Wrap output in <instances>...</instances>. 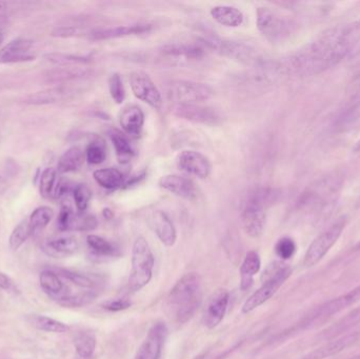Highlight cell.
I'll list each match as a JSON object with an SVG mask.
<instances>
[{
  "label": "cell",
  "instance_id": "obj_1",
  "mask_svg": "<svg viewBox=\"0 0 360 359\" xmlns=\"http://www.w3.org/2000/svg\"><path fill=\"white\" fill-rule=\"evenodd\" d=\"M357 34L355 25L329 30L294 54L283 69L300 76L323 73L348 56L357 40Z\"/></svg>",
  "mask_w": 360,
  "mask_h": 359
},
{
  "label": "cell",
  "instance_id": "obj_2",
  "mask_svg": "<svg viewBox=\"0 0 360 359\" xmlns=\"http://www.w3.org/2000/svg\"><path fill=\"white\" fill-rule=\"evenodd\" d=\"M201 301L200 278L188 273L176 282L168 297V306L179 324H186L196 312Z\"/></svg>",
  "mask_w": 360,
  "mask_h": 359
},
{
  "label": "cell",
  "instance_id": "obj_3",
  "mask_svg": "<svg viewBox=\"0 0 360 359\" xmlns=\"http://www.w3.org/2000/svg\"><path fill=\"white\" fill-rule=\"evenodd\" d=\"M291 268L281 263H274L264 272L262 276L264 284L254 292L243 306V312L250 313L260 306L272 299L275 293L285 284V280L291 276Z\"/></svg>",
  "mask_w": 360,
  "mask_h": 359
},
{
  "label": "cell",
  "instance_id": "obj_4",
  "mask_svg": "<svg viewBox=\"0 0 360 359\" xmlns=\"http://www.w3.org/2000/svg\"><path fill=\"white\" fill-rule=\"evenodd\" d=\"M154 268V255L147 240L139 236L133 244L132 270L129 278V288L133 292L145 288L152 278Z\"/></svg>",
  "mask_w": 360,
  "mask_h": 359
},
{
  "label": "cell",
  "instance_id": "obj_5",
  "mask_svg": "<svg viewBox=\"0 0 360 359\" xmlns=\"http://www.w3.org/2000/svg\"><path fill=\"white\" fill-rule=\"evenodd\" d=\"M200 44L210 50L215 51L222 56L234 59L245 65H256L262 61V59L258 58L256 51L251 46L243 42L221 39V38L212 36V37L202 38Z\"/></svg>",
  "mask_w": 360,
  "mask_h": 359
},
{
  "label": "cell",
  "instance_id": "obj_6",
  "mask_svg": "<svg viewBox=\"0 0 360 359\" xmlns=\"http://www.w3.org/2000/svg\"><path fill=\"white\" fill-rule=\"evenodd\" d=\"M169 98L177 105H198L214 96L211 86L191 80H175L168 86Z\"/></svg>",
  "mask_w": 360,
  "mask_h": 359
},
{
  "label": "cell",
  "instance_id": "obj_7",
  "mask_svg": "<svg viewBox=\"0 0 360 359\" xmlns=\"http://www.w3.org/2000/svg\"><path fill=\"white\" fill-rule=\"evenodd\" d=\"M256 22L260 33L272 44H281L291 35V23L270 8H258Z\"/></svg>",
  "mask_w": 360,
  "mask_h": 359
},
{
  "label": "cell",
  "instance_id": "obj_8",
  "mask_svg": "<svg viewBox=\"0 0 360 359\" xmlns=\"http://www.w3.org/2000/svg\"><path fill=\"white\" fill-rule=\"evenodd\" d=\"M346 227V221L344 218L340 219L331 226L329 229L317 236L312 244L309 247L304 256V267H314L319 263L327 253L331 250L332 247L340 240V235Z\"/></svg>",
  "mask_w": 360,
  "mask_h": 359
},
{
  "label": "cell",
  "instance_id": "obj_9",
  "mask_svg": "<svg viewBox=\"0 0 360 359\" xmlns=\"http://www.w3.org/2000/svg\"><path fill=\"white\" fill-rule=\"evenodd\" d=\"M130 84L133 94L154 109H160L162 96L158 86L149 75L143 71H134L130 75Z\"/></svg>",
  "mask_w": 360,
  "mask_h": 359
},
{
  "label": "cell",
  "instance_id": "obj_10",
  "mask_svg": "<svg viewBox=\"0 0 360 359\" xmlns=\"http://www.w3.org/2000/svg\"><path fill=\"white\" fill-rule=\"evenodd\" d=\"M230 294L226 289H218L207 299L203 312V322L209 329H214L222 322L228 309Z\"/></svg>",
  "mask_w": 360,
  "mask_h": 359
},
{
  "label": "cell",
  "instance_id": "obj_11",
  "mask_svg": "<svg viewBox=\"0 0 360 359\" xmlns=\"http://www.w3.org/2000/svg\"><path fill=\"white\" fill-rule=\"evenodd\" d=\"M173 114L177 117L194 124H207V126L219 124L221 119L215 110L199 105H176L173 109Z\"/></svg>",
  "mask_w": 360,
  "mask_h": 359
},
{
  "label": "cell",
  "instance_id": "obj_12",
  "mask_svg": "<svg viewBox=\"0 0 360 359\" xmlns=\"http://www.w3.org/2000/svg\"><path fill=\"white\" fill-rule=\"evenodd\" d=\"M177 166L182 172L198 178H207L211 173V162L202 154L196 151L181 152L177 158Z\"/></svg>",
  "mask_w": 360,
  "mask_h": 359
},
{
  "label": "cell",
  "instance_id": "obj_13",
  "mask_svg": "<svg viewBox=\"0 0 360 359\" xmlns=\"http://www.w3.org/2000/svg\"><path fill=\"white\" fill-rule=\"evenodd\" d=\"M168 335V329L162 322H156L149 332L139 351L137 359H160L162 347Z\"/></svg>",
  "mask_w": 360,
  "mask_h": 359
},
{
  "label": "cell",
  "instance_id": "obj_14",
  "mask_svg": "<svg viewBox=\"0 0 360 359\" xmlns=\"http://www.w3.org/2000/svg\"><path fill=\"white\" fill-rule=\"evenodd\" d=\"M33 41L27 38H16L0 50V63H23L34 60Z\"/></svg>",
  "mask_w": 360,
  "mask_h": 359
},
{
  "label": "cell",
  "instance_id": "obj_15",
  "mask_svg": "<svg viewBox=\"0 0 360 359\" xmlns=\"http://www.w3.org/2000/svg\"><path fill=\"white\" fill-rule=\"evenodd\" d=\"M160 185L166 191L184 200H194L198 196L196 185L193 183V181L180 175L170 174L162 177Z\"/></svg>",
  "mask_w": 360,
  "mask_h": 359
},
{
  "label": "cell",
  "instance_id": "obj_16",
  "mask_svg": "<svg viewBox=\"0 0 360 359\" xmlns=\"http://www.w3.org/2000/svg\"><path fill=\"white\" fill-rule=\"evenodd\" d=\"M149 225L165 246H174L177 240L176 229L170 217L164 211H155L150 216Z\"/></svg>",
  "mask_w": 360,
  "mask_h": 359
},
{
  "label": "cell",
  "instance_id": "obj_17",
  "mask_svg": "<svg viewBox=\"0 0 360 359\" xmlns=\"http://www.w3.org/2000/svg\"><path fill=\"white\" fill-rule=\"evenodd\" d=\"M359 301L360 286L353 289L350 292L346 293V294L342 295L338 299H332V301L326 303L325 305L319 307L311 320H321V318H329V316L334 315V314L340 313L342 310L351 307Z\"/></svg>",
  "mask_w": 360,
  "mask_h": 359
},
{
  "label": "cell",
  "instance_id": "obj_18",
  "mask_svg": "<svg viewBox=\"0 0 360 359\" xmlns=\"http://www.w3.org/2000/svg\"><path fill=\"white\" fill-rule=\"evenodd\" d=\"M68 191V183L59 176L56 169L46 168L39 178L40 195L44 198H59Z\"/></svg>",
  "mask_w": 360,
  "mask_h": 359
},
{
  "label": "cell",
  "instance_id": "obj_19",
  "mask_svg": "<svg viewBox=\"0 0 360 359\" xmlns=\"http://www.w3.org/2000/svg\"><path fill=\"white\" fill-rule=\"evenodd\" d=\"M152 25L146 23L137 25H120V27H110V29H99L91 32V39L109 40L115 38L127 37V36L141 35L151 31Z\"/></svg>",
  "mask_w": 360,
  "mask_h": 359
},
{
  "label": "cell",
  "instance_id": "obj_20",
  "mask_svg": "<svg viewBox=\"0 0 360 359\" xmlns=\"http://www.w3.org/2000/svg\"><path fill=\"white\" fill-rule=\"evenodd\" d=\"M241 218L243 229L248 235L257 238L264 233L266 223V210L253 207H243Z\"/></svg>",
  "mask_w": 360,
  "mask_h": 359
},
{
  "label": "cell",
  "instance_id": "obj_21",
  "mask_svg": "<svg viewBox=\"0 0 360 359\" xmlns=\"http://www.w3.org/2000/svg\"><path fill=\"white\" fill-rule=\"evenodd\" d=\"M359 339L360 332L351 333V334L340 337V339H336V341H331V343L314 350V351L311 352V353H309L308 355L304 356L302 359H325L331 358V356L344 351L345 349L356 343Z\"/></svg>",
  "mask_w": 360,
  "mask_h": 359
},
{
  "label": "cell",
  "instance_id": "obj_22",
  "mask_svg": "<svg viewBox=\"0 0 360 359\" xmlns=\"http://www.w3.org/2000/svg\"><path fill=\"white\" fill-rule=\"evenodd\" d=\"M162 54L174 58L190 59L197 60L201 59L205 54V46L201 44H173L164 46Z\"/></svg>",
  "mask_w": 360,
  "mask_h": 359
},
{
  "label": "cell",
  "instance_id": "obj_23",
  "mask_svg": "<svg viewBox=\"0 0 360 359\" xmlns=\"http://www.w3.org/2000/svg\"><path fill=\"white\" fill-rule=\"evenodd\" d=\"M122 130L130 135H139L145 124V114L137 105L126 107L120 115Z\"/></svg>",
  "mask_w": 360,
  "mask_h": 359
},
{
  "label": "cell",
  "instance_id": "obj_24",
  "mask_svg": "<svg viewBox=\"0 0 360 359\" xmlns=\"http://www.w3.org/2000/svg\"><path fill=\"white\" fill-rule=\"evenodd\" d=\"M278 197V192L272 188H255L248 194L243 202V207H253V208L266 210V208L272 206Z\"/></svg>",
  "mask_w": 360,
  "mask_h": 359
},
{
  "label": "cell",
  "instance_id": "obj_25",
  "mask_svg": "<svg viewBox=\"0 0 360 359\" xmlns=\"http://www.w3.org/2000/svg\"><path fill=\"white\" fill-rule=\"evenodd\" d=\"M211 16L220 25L229 27H237L243 25V14L232 6H216L211 8Z\"/></svg>",
  "mask_w": 360,
  "mask_h": 359
},
{
  "label": "cell",
  "instance_id": "obj_26",
  "mask_svg": "<svg viewBox=\"0 0 360 359\" xmlns=\"http://www.w3.org/2000/svg\"><path fill=\"white\" fill-rule=\"evenodd\" d=\"M260 267L262 261L259 255L256 251H250L240 267L241 290L245 291L251 288L254 275L259 272Z\"/></svg>",
  "mask_w": 360,
  "mask_h": 359
},
{
  "label": "cell",
  "instance_id": "obj_27",
  "mask_svg": "<svg viewBox=\"0 0 360 359\" xmlns=\"http://www.w3.org/2000/svg\"><path fill=\"white\" fill-rule=\"evenodd\" d=\"M86 160V154L78 147H72L59 158L57 171L58 173L75 172L82 168Z\"/></svg>",
  "mask_w": 360,
  "mask_h": 359
},
{
  "label": "cell",
  "instance_id": "obj_28",
  "mask_svg": "<svg viewBox=\"0 0 360 359\" xmlns=\"http://www.w3.org/2000/svg\"><path fill=\"white\" fill-rule=\"evenodd\" d=\"M39 282L44 292L48 293L53 299H57L63 295L67 294V292H65V287L60 276L55 272L50 271V270L41 272Z\"/></svg>",
  "mask_w": 360,
  "mask_h": 359
},
{
  "label": "cell",
  "instance_id": "obj_29",
  "mask_svg": "<svg viewBox=\"0 0 360 359\" xmlns=\"http://www.w3.org/2000/svg\"><path fill=\"white\" fill-rule=\"evenodd\" d=\"M94 179L101 187L107 190L118 189L124 183V175L115 168H105L95 171Z\"/></svg>",
  "mask_w": 360,
  "mask_h": 359
},
{
  "label": "cell",
  "instance_id": "obj_30",
  "mask_svg": "<svg viewBox=\"0 0 360 359\" xmlns=\"http://www.w3.org/2000/svg\"><path fill=\"white\" fill-rule=\"evenodd\" d=\"M86 242L95 256L101 257V259H107V257L112 259V257L120 255L118 249L112 242L101 236L89 235L86 237Z\"/></svg>",
  "mask_w": 360,
  "mask_h": 359
},
{
  "label": "cell",
  "instance_id": "obj_31",
  "mask_svg": "<svg viewBox=\"0 0 360 359\" xmlns=\"http://www.w3.org/2000/svg\"><path fill=\"white\" fill-rule=\"evenodd\" d=\"M110 137H111L112 143H113L116 155L120 162L122 164L130 162L131 158L134 155V150H133L128 137L117 130L112 131L110 133Z\"/></svg>",
  "mask_w": 360,
  "mask_h": 359
},
{
  "label": "cell",
  "instance_id": "obj_32",
  "mask_svg": "<svg viewBox=\"0 0 360 359\" xmlns=\"http://www.w3.org/2000/svg\"><path fill=\"white\" fill-rule=\"evenodd\" d=\"M77 240L72 236H63V237L54 238L48 242V248L53 254L57 256H69L74 254L78 250Z\"/></svg>",
  "mask_w": 360,
  "mask_h": 359
},
{
  "label": "cell",
  "instance_id": "obj_33",
  "mask_svg": "<svg viewBox=\"0 0 360 359\" xmlns=\"http://www.w3.org/2000/svg\"><path fill=\"white\" fill-rule=\"evenodd\" d=\"M76 356L84 358H93L96 349V339L90 333H79L74 339Z\"/></svg>",
  "mask_w": 360,
  "mask_h": 359
},
{
  "label": "cell",
  "instance_id": "obj_34",
  "mask_svg": "<svg viewBox=\"0 0 360 359\" xmlns=\"http://www.w3.org/2000/svg\"><path fill=\"white\" fill-rule=\"evenodd\" d=\"M65 91L63 89H51V90L42 91V92L31 94L25 99L27 105H48L54 103L63 99L65 95Z\"/></svg>",
  "mask_w": 360,
  "mask_h": 359
},
{
  "label": "cell",
  "instance_id": "obj_35",
  "mask_svg": "<svg viewBox=\"0 0 360 359\" xmlns=\"http://www.w3.org/2000/svg\"><path fill=\"white\" fill-rule=\"evenodd\" d=\"M53 216L54 211L50 207L42 206L36 209L29 218V225L33 234L44 230L51 223Z\"/></svg>",
  "mask_w": 360,
  "mask_h": 359
},
{
  "label": "cell",
  "instance_id": "obj_36",
  "mask_svg": "<svg viewBox=\"0 0 360 359\" xmlns=\"http://www.w3.org/2000/svg\"><path fill=\"white\" fill-rule=\"evenodd\" d=\"M97 227L96 217L84 212L74 213L68 225L67 231H91Z\"/></svg>",
  "mask_w": 360,
  "mask_h": 359
},
{
  "label": "cell",
  "instance_id": "obj_37",
  "mask_svg": "<svg viewBox=\"0 0 360 359\" xmlns=\"http://www.w3.org/2000/svg\"><path fill=\"white\" fill-rule=\"evenodd\" d=\"M32 325L38 330L49 333H65L69 330V327L59 320L49 316L35 315L32 318Z\"/></svg>",
  "mask_w": 360,
  "mask_h": 359
},
{
  "label": "cell",
  "instance_id": "obj_38",
  "mask_svg": "<svg viewBox=\"0 0 360 359\" xmlns=\"http://www.w3.org/2000/svg\"><path fill=\"white\" fill-rule=\"evenodd\" d=\"M96 294L93 291H86V292L77 293V294H67L57 299L59 305L68 308L82 307L88 305L91 301H94Z\"/></svg>",
  "mask_w": 360,
  "mask_h": 359
},
{
  "label": "cell",
  "instance_id": "obj_39",
  "mask_svg": "<svg viewBox=\"0 0 360 359\" xmlns=\"http://www.w3.org/2000/svg\"><path fill=\"white\" fill-rule=\"evenodd\" d=\"M89 74V71L77 67H63L61 69L49 73V81L60 82L65 80L75 79V78L84 77Z\"/></svg>",
  "mask_w": 360,
  "mask_h": 359
},
{
  "label": "cell",
  "instance_id": "obj_40",
  "mask_svg": "<svg viewBox=\"0 0 360 359\" xmlns=\"http://www.w3.org/2000/svg\"><path fill=\"white\" fill-rule=\"evenodd\" d=\"M44 58L53 65L59 67H77V65H86L88 58L75 56V55L63 54V53H50L46 54Z\"/></svg>",
  "mask_w": 360,
  "mask_h": 359
},
{
  "label": "cell",
  "instance_id": "obj_41",
  "mask_svg": "<svg viewBox=\"0 0 360 359\" xmlns=\"http://www.w3.org/2000/svg\"><path fill=\"white\" fill-rule=\"evenodd\" d=\"M32 234H33V232H32L31 227H30L29 221H21L11 233L10 240H8L11 249L14 251L18 250Z\"/></svg>",
  "mask_w": 360,
  "mask_h": 359
},
{
  "label": "cell",
  "instance_id": "obj_42",
  "mask_svg": "<svg viewBox=\"0 0 360 359\" xmlns=\"http://www.w3.org/2000/svg\"><path fill=\"white\" fill-rule=\"evenodd\" d=\"M58 275L65 278V280H69L70 282L79 287V288L92 290L95 287L94 280H91L89 276L84 275V274L70 271V270L58 269Z\"/></svg>",
  "mask_w": 360,
  "mask_h": 359
},
{
  "label": "cell",
  "instance_id": "obj_43",
  "mask_svg": "<svg viewBox=\"0 0 360 359\" xmlns=\"http://www.w3.org/2000/svg\"><path fill=\"white\" fill-rule=\"evenodd\" d=\"M360 322V307L355 309L354 311L351 312L350 314L347 315L344 320H340V322L335 324V326L331 327L329 330L326 331V335L328 337H335L336 334H340L342 331L351 328L355 324Z\"/></svg>",
  "mask_w": 360,
  "mask_h": 359
},
{
  "label": "cell",
  "instance_id": "obj_44",
  "mask_svg": "<svg viewBox=\"0 0 360 359\" xmlns=\"http://www.w3.org/2000/svg\"><path fill=\"white\" fill-rule=\"evenodd\" d=\"M86 160H88L89 164H101L105 162V145L101 141H92L90 145L86 148Z\"/></svg>",
  "mask_w": 360,
  "mask_h": 359
},
{
  "label": "cell",
  "instance_id": "obj_45",
  "mask_svg": "<svg viewBox=\"0 0 360 359\" xmlns=\"http://www.w3.org/2000/svg\"><path fill=\"white\" fill-rule=\"evenodd\" d=\"M109 90L116 103H122L126 99V89L120 74H112L109 78Z\"/></svg>",
  "mask_w": 360,
  "mask_h": 359
},
{
  "label": "cell",
  "instance_id": "obj_46",
  "mask_svg": "<svg viewBox=\"0 0 360 359\" xmlns=\"http://www.w3.org/2000/svg\"><path fill=\"white\" fill-rule=\"evenodd\" d=\"M74 202L79 212H84L88 209L89 202L92 198V192L86 185H78L73 190Z\"/></svg>",
  "mask_w": 360,
  "mask_h": 359
},
{
  "label": "cell",
  "instance_id": "obj_47",
  "mask_svg": "<svg viewBox=\"0 0 360 359\" xmlns=\"http://www.w3.org/2000/svg\"><path fill=\"white\" fill-rule=\"evenodd\" d=\"M276 254L281 259H290L296 252V244L293 240L289 237H283L278 240L275 247Z\"/></svg>",
  "mask_w": 360,
  "mask_h": 359
},
{
  "label": "cell",
  "instance_id": "obj_48",
  "mask_svg": "<svg viewBox=\"0 0 360 359\" xmlns=\"http://www.w3.org/2000/svg\"><path fill=\"white\" fill-rule=\"evenodd\" d=\"M84 33H86L84 29L77 27V25H63V27H58L53 30L51 35L57 38H70L80 36Z\"/></svg>",
  "mask_w": 360,
  "mask_h": 359
},
{
  "label": "cell",
  "instance_id": "obj_49",
  "mask_svg": "<svg viewBox=\"0 0 360 359\" xmlns=\"http://www.w3.org/2000/svg\"><path fill=\"white\" fill-rule=\"evenodd\" d=\"M103 307L108 311H124L131 307V301L127 299H112V301H108L107 303H103Z\"/></svg>",
  "mask_w": 360,
  "mask_h": 359
},
{
  "label": "cell",
  "instance_id": "obj_50",
  "mask_svg": "<svg viewBox=\"0 0 360 359\" xmlns=\"http://www.w3.org/2000/svg\"><path fill=\"white\" fill-rule=\"evenodd\" d=\"M72 214H73V210L70 207L63 206L61 208L58 216V227L61 231H67L68 225H69V221L71 218Z\"/></svg>",
  "mask_w": 360,
  "mask_h": 359
},
{
  "label": "cell",
  "instance_id": "obj_51",
  "mask_svg": "<svg viewBox=\"0 0 360 359\" xmlns=\"http://www.w3.org/2000/svg\"><path fill=\"white\" fill-rule=\"evenodd\" d=\"M11 287H12V282L10 278L6 274L0 273V288L4 290H10Z\"/></svg>",
  "mask_w": 360,
  "mask_h": 359
},
{
  "label": "cell",
  "instance_id": "obj_52",
  "mask_svg": "<svg viewBox=\"0 0 360 359\" xmlns=\"http://www.w3.org/2000/svg\"><path fill=\"white\" fill-rule=\"evenodd\" d=\"M8 189V183L4 177L0 176V195L6 193V190Z\"/></svg>",
  "mask_w": 360,
  "mask_h": 359
},
{
  "label": "cell",
  "instance_id": "obj_53",
  "mask_svg": "<svg viewBox=\"0 0 360 359\" xmlns=\"http://www.w3.org/2000/svg\"><path fill=\"white\" fill-rule=\"evenodd\" d=\"M353 91H354L356 94H360V76L353 82Z\"/></svg>",
  "mask_w": 360,
  "mask_h": 359
},
{
  "label": "cell",
  "instance_id": "obj_54",
  "mask_svg": "<svg viewBox=\"0 0 360 359\" xmlns=\"http://www.w3.org/2000/svg\"><path fill=\"white\" fill-rule=\"evenodd\" d=\"M355 151H360V141L356 143L354 148Z\"/></svg>",
  "mask_w": 360,
  "mask_h": 359
},
{
  "label": "cell",
  "instance_id": "obj_55",
  "mask_svg": "<svg viewBox=\"0 0 360 359\" xmlns=\"http://www.w3.org/2000/svg\"><path fill=\"white\" fill-rule=\"evenodd\" d=\"M2 42H4V35H2L1 32H0V46H1Z\"/></svg>",
  "mask_w": 360,
  "mask_h": 359
},
{
  "label": "cell",
  "instance_id": "obj_56",
  "mask_svg": "<svg viewBox=\"0 0 360 359\" xmlns=\"http://www.w3.org/2000/svg\"><path fill=\"white\" fill-rule=\"evenodd\" d=\"M75 359H93V358H79V356H76Z\"/></svg>",
  "mask_w": 360,
  "mask_h": 359
},
{
  "label": "cell",
  "instance_id": "obj_57",
  "mask_svg": "<svg viewBox=\"0 0 360 359\" xmlns=\"http://www.w3.org/2000/svg\"><path fill=\"white\" fill-rule=\"evenodd\" d=\"M195 359H205V356H198V358H196Z\"/></svg>",
  "mask_w": 360,
  "mask_h": 359
},
{
  "label": "cell",
  "instance_id": "obj_58",
  "mask_svg": "<svg viewBox=\"0 0 360 359\" xmlns=\"http://www.w3.org/2000/svg\"><path fill=\"white\" fill-rule=\"evenodd\" d=\"M354 359H360V355L359 356H356V358H355Z\"/></svg>",
  "mask_w": 360,
  "mask_h": 359
}]
</instances>
